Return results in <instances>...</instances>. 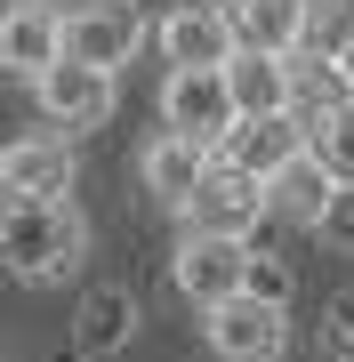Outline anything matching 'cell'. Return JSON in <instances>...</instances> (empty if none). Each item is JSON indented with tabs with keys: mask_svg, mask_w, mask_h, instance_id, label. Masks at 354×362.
I'll use <instances>...</instances> for the list:
<instances>
[{
	"mask_svg": "<svg viewBox=\"0 0 354 362\" xmlns=\"http://www.w3.org/2000/svg\"><path fill=\"white\" fill-rule=\"evenodd\" d=\"M153 40V25H145L137 0H81V8L65 16V57H81V65H105L121 73L129 57Z\"/></svg>",
	"mask_w": 354,
	"mask_h": 362,
	"instance_id": "obj_6",
	"label": "cell"
},
{
	"mask_svg": "<svg viewBox=\"0 0 354 362\" xmlns=\"http://www.w3.org/2000/svg\"><path fill=\"white\" fill-rule=\"evenodd\" d=\"M330 8H338V16H354V0H330Z\"/></svg>",
	"mask_w": 354,
	"mask_h": 362,
	"instance_id": "obj_21",
	"label": "cell"
},
{
	"mask_svg": "<svg viewBox=\"0 0 354 362\" xmlns=\"http://www.w3.org/2000/svg\"><path fill=\"white\" fill-rule=\"evenodd\" d=\"M73 338H81V354H97V362L121 354V346L137 338V298H129V290H113V282H105V290H89V298H81Z\"/></svg>",
	"mask_w": 354,
	"mask_h": 362,
	"instance_id": "obj_16",
	"label": "cell"
},
{
	"mask_svg": "<svg viewBox=\"0 0 354 362\" xmlns=\"http://www.w3.org/2000/svg\"><path fill=\"white\" fill-rule=\"evenodd\" d=\"M153 49H161V65H234V16H225V0H177L170 16L153 25Z\"/></svg>",
	"mask_w": 354,
	"mask_h": 362,
	"instance_id": "obj_8",
	"label": "cell"
},
{
	"mask_svg": "<svg viewBox=\"0 0 354 362\" xmlns=\"http://www.w3.org/2000/svg\"><path fill=\"white\" fill-rule=\"evenodd\" d=\"M201 338H210L218 362H282L290 354V306L242 290V298H225V306L201 314Z\"/></svg>",
	"mask_w": 354,
	"mask_h": 362,
	"instance_id": "obj_3",
	"label": "cell"
},
{
	"mask_svg": "<svg viewBox=\"0 0 354 362\" xmlns=\"http://www.w3.org/2000/svg\"><path fill=\"white\" fill-rule=\"evenodd\" d=\"M249 233H185L177 242V258H170V282H177V298L185 306H225V298H242L249 290Z\"/></svg>",
	"mask_w": 354,
	"mask_h": 362,
	"instance_id": "obj_2",
	"label": "cell"
},
{
	"mask_svg": "<svg viewBox=\"0 0 354 362\" xmlns=\"http://www.w3.org/2000/svg\"><path fill=\"white\" fill-rule=\"evenodd\" d=\"M314 153L330 161V177H338V185H354V105H346V113H330L322 129H314Z\"/></svg>",
	"mask_w": 354,
	"mask_h": 362,
	"instance_id": "obj_17",
	"label": "cell"
},
{
	"mask_svg": "<svg viewBox=\"0 0 354 362\" xmlns=\"http://www.w3.org/2000/svg\"><path fill=\"white\" fill-rule=\"evenodd\" d=\"M249 290L274 298V306H290V266L274 258V250H249Z\"/></svg>",
	"mask_w": 354,
	"mask_h": 362,
	"instance_id": "obj_18",
	"label": "cell"
},
{
	"mask_svg": "<svg viewBox=\"0 0 354 362\" xmlns=\"http://www.w3.org/2000/svg\"><path fill=\"white\" fill-rule=\"evenodd\" d=\"M8 8H25V0H8Z\"/></svg>",
	"mask_w": 354,
	"mask_h": 362,
	"instance_id": "obj_22",
	"label": "cell"
},
{
	"mask_svg": "<svg viewBox=\"0 0 354 362\" xmlns=\"http://www.w3.org/2000/svg\"><path fill=\"white\" fill-rule=\"evenodd\" d=\"M0 65L16 81H40L49 65H65V8H49V0L8 8L0 16Z\"/></svg>",
	"mask_w": 354,
	"mask_h": 362,
	"instance_id": "obj_13",
	"label": "cell"
},
{
	"mask_svg": "<svg viewBox=\"0 0 354 362\" xmlns=\"http://www.w3.org/2000/svg\"><path fill=\"white\" fill-rule=\"evenodd\" d=\"M234 121H242V105H234V89H225V65H177L170 81H161V129L218 145Z\"/></svg>",
	"mask_w": 354,
	"mask_h": 362,
	"instance_id": "obj_5",
	"label": "cell"
},
{
	"mask_svg": "<svg viewBox=\"0 0 354 362\" xmlns=\"http://www.w3.org/2000/svg\"><path fill=\"white\" fill-rule=\"evenodd\" d=\"M225 16H234V40H242V49L298 57L306 49V25H314V0H225Z\"/></svg>",
	"mask_w": 354,
	"mask_h": 362,
	"instance_id": "obj_15",
	"label": "cell"
},
{
	"mask_svg": "<svg viewBox=\"0 0 354 362\" xmlns=\"http://www.w3.org/2000/svg\"><path fill=\"white\" fill-rule=\"evenodd\" d=\"M177 218H185V233H258V218H274V209H266V185L258 177L210 169V185H201Z\"/></svg>",
	"mask_w": 354,
	"mask_h": 362,
	"instance_id": "obj_12",
	"label": "cell"
},
{
	"mask_svg": "<svg viewBox=\"0 0 354 362\" xmlns=\"http://www.w3.org/2000/svg\"><path fill=\"white\" fill-rule=\"evenodd\" d=\"M314 233H322L330 250H354V185H338V194H330V209H322Z\"/></svg>",
	"mask_w": 354,
	"mask_h": 362,
	"instance_id": "obj_19",
	"label": "cell"
},
{
	"mask_svg": "<svg viewBox=\"0 0 354 362\" xmlns=\"http://www.w3.org/2000/svg\"><path fill=\"white\" fill-rule=\"evenodd\" d=\"M338 73H346V81H354V33H346V40H338Z\"/></svg>",
	"mask_w": 354,
	"mask_h": 362,
	"instance_id": "obj_20",
	"label": "cell"
},
{
	"mask_svg": "<svg viewBox=\"0 0 354 362\" xmlns=\"http://www.w3.org/2000/svg\"><path fill=\"white\" fill-rule=\"evenodd\" d=\"M314 145V129H306V113H242L234 129L218 137V169H242V177H274V169H290Z\"/></svg>",
	"mask_w": 354,
	"mask_h": 362,
	"instance_id": "obj_7",
	"label": "cell"
},
{
	"mask_svg": "<svg viewBox=\"0 0 354 362\" xmlns=\"http://www.w3.org/2000/svg\"><path fill=\"white\" fill-rule=\"evenodd\" d=\"M330 194H338V177H330V161L314 153V145H306L290 169H274V177H266V209H274L282 226H322Z\"/></svg>",
	"mask_w": 354,
	"mask_h": 362,
	"instance_id": "obj_14",
	"label": "cell"
},
{
	"mask_svg": "<svg viewBox=\"0 0 354 362\" xmlns=\"http://www.w3.org/2000/svg\"><path fill=\"white\" fill-rule=\"evenodd\" d=\"M210 169H218V145L177 137V129L145 137V153H137V177H145V194H153L161 209H185L201 185H210Z\"/></svg>",
	"mask_w": 354,
	"mask_h": 362,
	"instance_id": "obj_9",
	"label": "cell"
},
{
	"mask_svg": "<svg viewBox=\"0 0 354 362\" xmlns=\"http://www.w3.org/2000/svg\"><path fill=\"white\" fill-rule=\"evenodd\" d=\"M225 89H234L242 113H298L306 73H298V57H282V49H234Z\"/></svg>",
	"mask_w": 354,
	"mask_h": 362,
	"instance_id": "obj_11",
	"label": "cell"
},
{
	"mask_svg": "<svg viewBox=\"0 0 354 362\" xmlns=\"http://www.w3.org/2000/svg\"><path fill=\"white\" fill-rule=\"evenodd\" d=\"M33 97H40V113H49V129L81 137V129H105V121H113V105H121V73L65 57V65H49V73L33 81Z\"/></svg>",
	"mask_w": 354,
	"mask_h": 362,
	"instance_id": "obj_4",
	"label": "cell"
},
{
	"mask_svg": "<svg viewBox=\"0 0 354 362\" xmlns=\"http://www.w3.org/2000/svg\"><path fill=\"white\" fill-rule=\"evenodd\" d=\"M73 185V137L65 129H33L0 153V194L8 202H57Z\"/></svg>",
	"mask_w": 354,
	"mask_h": 362,
	"instance_id": "obj_10",
	"label": "cell"
},
{
	"mask_svg": "<svg viewBox=\"0 0 354 362\" xmlns=\"http://www.w3.org/2000/svg\"><path fill=\"white\" fill-rule=\"evenodd\" d=\"M81 250H89V226H81V209L57 194V202H8L0 209V258H8L16 282H65L81 266Z\"/></svg>",
	"mask_w": 354,
	"mask_h": 362,
	"instance_id": "obj_1",
	"label": "cell"
}]
</instances>
